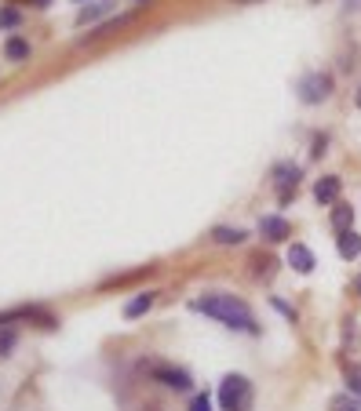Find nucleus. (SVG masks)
<instances>
[{"label":"nucleus","mask_w":361,"mask_h":411,"mask_svg":"<svg viewBox=\"0 0 361 411\" xmlns=\"http://www.w3.org/2000/svg\"><path fill=\"white\" fill-rule=\"evenodd\" d=\"M288 266L295 269V273H310L318 262H314V251L307 247V244H288Z\"/></svg>","instance_id":"obj_7"},{"label":"nucleus","mask_w":361,"mask_h":411,"mask_svg":"<svg viewBox=\"0 0 361 411\" xmlns=\"http://www.w3.org/2000/svg\"><path fill=\"white\" fill-rule=\"evenodd\" d=\"M216 397L223 411H252V383L245 375H226Z\"/></svg>","instance_id":"obj_2"},{"label":"nucleus","mask_w":361,"mask_h":411,"mask_svg":"<svg viewBox=\"0 0 361 411\" xmlns=\"http://www.w3.org/2000/svg\"><path fill=\"white\" fill-rule=\"evenodd\" d=\"M295 91H299V102L303 106H318V102H325L328 95H333V77L328 73H303L299 84H295Z\"/></svg>","instance_id":"obj_3"},{"label":"nucleus","mask_w":361,"mask_h":411,"mask_svg":"<svg viewBox=\"0 0 361 411\" xmlns=\"http://www.w3.org/2000/svg\"><path fill=\"white\" fill-rule=\"evenodd\" d=\"M22 22V15L15 8H0V29H15Z\"/></svg>","instance_id":"obj_17"},{"label":"nucleus","mask_w":361,"mask_h":411,"mask_svg":"<svg viewBox=\"0 0 361 411\" xmlns=\"http://www.w3.org/2000/svg\"><path fill=\"white\" fill-rule=\"evenodd\" d=\"M146 368H150V375H154L161 386H172V390H190V386H194V378H190L183 368H172V364H161V361L146 364Z\"/></svg>","instance_id":"obj_4"},{"label":"nucleus","mask_w":361,"mask_h":411,"mask_svg":"<svg viewBox=\"0 0 361 411\" xmlns=\"http://www.w3.org/2000/svg\"><path fill=\"white\" fill-rule=\"evenodd\" d=\"M154 299H157L154 292H142V295H135V299H132V302L125 306V317H128V321H135V317H142V313H146L150 306H154Z\"/></svg>","instance_id":"obj_11"},{"label":"nucleus","mask_w":361,"mask_h":411,"mask_svg":"<svg viewBox=\"0 0 361 411\" xmlns=\"http://www.w3.org/2000/svg\"><path fill=\"white\" fill-rule=\"evenodd\" d=\"M270 306H274L278 313H285V317H288V321H295V309H292L288 302H281V299H270Z\"/></svg>","instance_id":"obj_20"},{"label":"nucleus","mask_w":361,"mask_h":411,"mask_svg":"<svg viewBox=\"0 0 361 411\" xmlns=\"http://www.w3.org/2000/svg\"><path fill=\"white\" fill-rule=\"evenodd\" d=\"M336 251H340L343 259H357V255H361V233H354V230L340 233V240H336Z\"/></svg>","instance_id":"obj_10"},{"label":"nucleus","mask_w":361,"mask_h":411,"mask_svg":"<svg viewBox=\"0 0 361 411\" xmlns=\"http://www.w3.org/2000/svg\"><path fill=\"white\" fill-rule=\"evenodd\" d=\"M350 223H354V208H350V204L333 208V226H336V233H347V230H350Z\"/></svg>","instance_id":"obj_14"},{"label":"nucleus","mask_w":361,"mask_h":411,"mask_svg":"<svg viewBox=\"0 0 361 411\" xmlns=\"http://www.w3.org/2000/svg\"><path fill=\"white\" fill-rule=\"evenodd\" d=\"M347 393H354L361 400V364H350L347 368Z\"/></svg>","instance_id":"obj_16"},{"label":"nucleus","mask_w":361,"mask_h":411,"mask_svg":"<svg viewBox=\"0 0 361 411\" xmlns=\"http://www.w3.org/2000/svg\"><path fill=\"white\" fill-rule=\"evenodd\" d=\"M8 321H37L41 328H55L58 321L51 317L48 309L41 306H19V309H8V313H0V324H8Z\"/></svg>","instance_id":"obj_5"},{"label":"nucleus","mask_w":361,"mask_h":411,"mask_svg":"<svg viewBox=\"0 0 361 411\" xmlns=\"http://www.w3.org/2000/svg\"><path fill=\"white\" fill-rule=\"evenodd\" d=\"M354 102H357V110H361V87L354 91Z\"/></svg>","instance_id":"obj_23"},{"label":"nucleus","mask_w":361,"mask_h":411,"mask_svg":"<svg viewBox=\"0 0 361 411\" xmlns=\"http://www.w3.org/2000/svg\"><path fill=\"white\" fill-rule=\"evenodd\" d=\"M321 153H325V135H318V139H314V149H310V156H321Z\"/></svg>","instance_id":"obj_22"},{"label":"nucleus","mask_w":361,"mask_h":411,"mask_svg":"<svg viewBox=\"0 0 361 411\" xmlns=\"http://www.w3.org/2000/svg\"><path fill=\"white\" fill-rule=\"evenodd\" d=\"M234 4H259V0H234Z\"/></svg>","instance_id":"obj_24"},{"label":"nucleus","mask_w":361,"mask_h":411,"mask_svg":"<svg viewBox=\"0 0 361 411\" xmlns=\"http://www.w3.org/2000/svg\"><path fill=\"white\" fill-rule=\"evenodd\" d=\"M106 11V4H95V8H84L80 15H77V26H84V22H92V18H99Z\"/></svg>","instance_id":"obj_18"},{"label":"nucleus","mask_w":361,"mask_h":411,"mask_svg":"<svg viewBox=\"0 0 361 411\" xmlns=\"http://www.w3.org/2000/svg\"><path fill=\"white\" fill-rule=\"evenodd\" d=\"M194 313H204V317H216L219 324L234 328V331H248L256 335V321H252V309L241 302L237 295H223V292H212V295H201L190 302Z\"/></svg>","instance_id":"obj_1"},{"label":"nucleus","mask_w":361,"mask_h":411,"mask_svg":"<svg viewBox=\"0 0 361 411\" xmlns=\"http://www.w3.org/2000/svg\"><path fill=\"white\" fill-rule=\"evenodd\" d=\"M245 237H248V233L237 230V226H216V230H212V240H216V244H241Z\"/></svg>","instance_id":"obj_12"},{"label":"nucleus","mask_w":361,"mask_h":411,"mask_svg":"<svg viewBox=\"0 0 361 411\" xmlns=\"http://www.w3.org/2000/svg\"><path fill=\"white\" fill-rule=\"evenodd\" d=\"M336 197H340V178H336V175L318 178V186H314V201H318V204H336Z\"/></svg>","instance_id":"obj_9"},{"label":"nucleus","mask_w":361,"mask_h":411,"mask_svg":"<svg viewBox=\"0 0 361 411\" xmlns=\"http://www.w3.org/2000/svg\"><path fill=\"white\" fill-rule=\"evenodd\" d=\"M354 288H357V295H361V277H357V280H354Z\"/></svg>","instance_id":"obj_26"},{"label":"nucleus","mask_w":361,"mask_h":411,"mask_svg":"<svg viewBox=\"0 0 361 411\" xmlns=\"http://www.w3.org/2000/svg\"><path fill=\"white\" fill-rule=\"evenodd\" d=\"M51 4V0H37V8H48Z\"/></svg>","instance_id":"obj_25"},{"label":"nucleus","mask_w":361,"mask_h":411,"mask_svg":"<svg viewBox=\"0 0 361 411\" xmlns=\"http://www.w3.org/2000/svg\"><path fill=\"white\" fill-rule=\"evenodd\" d=\"M259 233L266 237V240H288V223H285V218L281 215H263L259 218Z\"/></svg>","instance_id":"obj_8"},{"label":"nucleus","mask_w":361,"mask_h":411,"mask_svg":"<svg viewBox=\"0 0 361 411\" xmlns=\"http://www.w3.org/2000/svg\"><path fill=\"white\" fill-rule=\"evenodd\" d=\"M190 411H212V400H208L204 393H197V397H194V404H190Z\"/></svg>","instance_id":"obj_21"},{"label":"nucleus","mask_w":361,"mask_h":411,"mask_svg":"<svg viewBox=\"0 0 361 411\" xmlns=\"http://www.w3.org/2000/svg\"><path fill=\"white\" fill-rule=\"evenodd\" d=\"M295 182H299V164H288V161L274 164V186H278V193H281V204L292 201Z\"/></svg>","instance_id":"obj_6"},{"label":"nucleus","mask_w":361,"mask_h":411,"mask_svg":"<svg viewBox=\"0 0 361 411\" xmlns=\"http://www.w3.org/2000/svg\"><path fill=\"white\" fill-rule=\"evenodd\" d=\"M328 411H361V400L354 393H336L333 404H328Z\"/></svg>","instance_id":"obj_15"},{"label":"nucleus","mask_w":361,"mask_h":411,"mask_svg":"<svg viewBox=\"0 0 361 411\" xmlns=\"http://www.w3.org/2000/svg\"><path fill=\"white\" fill-rule=\"evenodd\" d=\"M15 346V331H0V357H8Z\"/></svg>","instance_id":"obj_19"},{"label":"nucleus","mask_w":361,"mask_h":411,"mask_svg":"<svg viewBox=\"0 0 361 411\" xmlns=\"http://www.w3.org/2000/svg\"><path fill=\"white\" fill-rule=\"evenodd\" d=\"M4 58H8V62H26V58H29V44H26L22 37H11V41L4 44Z\"/></svg>","instance_id":"obj_13"}]
</instances>
